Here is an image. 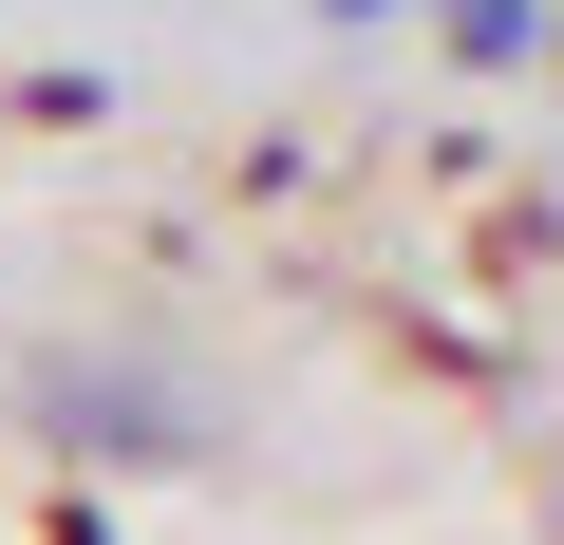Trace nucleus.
Listing matches in <instances>:
<instances>
[{
  "mask_svg": "<svg viewBox=\"0 0 564 545\" xmlns=\"http://www.w3.org/2000/svg\"><path fill=\"white\" fill-rule=\"evenodd\" d=\"M321 20H339V39H377V20H433V0H321Z\"/></svg>",
  "mask_w": 564,
  "mask_h": 545,
  "instance_id": "7ed1b4c3",
  "label": "nucleus"
},
{
  "mask_svg": "<svg viewBox=\"0 0 564 545\" xmlns=\"http://www.w3.org/2000/svg\"><path fill=\"white\" fill-rule=\"evenodd\" d=\"M433 39H452L470 76H508V57H545V39H564V0H433Z\"/></svg>",
  "mask_w": 564,
  "mask_h": 545,
  "instance_id": "f03ea898",
  "label": "nucleus"
},
{
  "mask_svg": "<svg viewBox=\"0 0 564 545\" xmlns=\"http://www.w3.org/2000/svg\"><path fill=\"white\" fill-rule=\"evenodd\" d=\"M57 545H113V526H95V508H76V526H57Z\"/></svg>",
  "mask_w": 564,
  "mask_h": 545,
  "instance_id": "20e7f679",
  "label": "nucleus"
},
{
  "mask_svg": "<svg viewBox=\"0 0 564 545\" xmlns=\"http://www.w3.org/2000/svg\"><path fill=\"white\" fill-rule=\"evenodd\" d=\"M39 433H57V451L151 470V451H207V395H188V377H151V358H39Z\"/></svg>",
  "mask_w": 564,
  "mask_h": 545,
  "instance_id": "f257e3e1",
  "label": "nucleus"
}]
</instances>
